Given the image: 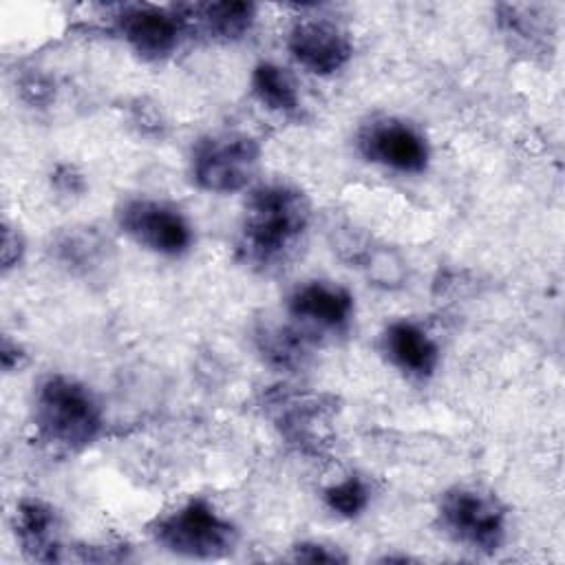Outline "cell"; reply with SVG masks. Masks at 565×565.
I'll use <instances>...</instances> for the list:
<instances>
[{
    "mask_svg": "<svg viewBox=\"0 0 565 565\" xmlns=\"http://www.w3.org/2000/svg\"><path fill=\"white\" fill-rule=\"evenodd\" d=\"M24 256V238L22 234L11 227L9 223H4L2 227V269H11L15 267Z\"/></svg>",
    "mask_w": 565,
    "mask_h": 565,
    "instance_id": "obj_21",
    "label": "cell"
},
{
    "mask_svg": "<svg viewBox=\"0 0 565 565\" xmlns=\"http://www.w3.org/2000/svg\"><path fill=\"white\" fill-rule=\"evenodd\" d=\"M287 311L309 335L342 333L353 320L355 302L351 291L338 282L307 280L289 294Z\"/></svg>",
    "mask_w": 565,
    "mask_h": 565,
    "instance_id": "obj_10",
    "label": "cell"
},
{
    "mask_svg": "<svg viewBox=\"0 0 565 565\" xmlns=\"http://www.w3.org/2000/svg\"><path fill=\"white\" fill-rule=\"evenodd\" d=\"M53 185L64 194H79L84 192V177L77 172L75 166L62 163L53 172Z\"/></svg>",
    "mask_w": 565,
    "mask_h": 565,
    "instance_id": "obj_22",
    "label": "cell"
},
{
    "mask_svg": "<svg viewBox=\"0 0 565 565\" xmlns=\"http://www.w3.org/2000/svg\"><path fill=\"white\" fill-rule=\"evenodd\" d=\"M287 49L305 71L320 77L342 71L353 55L349 33L329 20L296 22L287 33Z\"/></svg>",
    "mask_w": 565,
    "mask_h": 565,
    "instance_id": "obj_11",
    "label": "cell"
},
{
    "mask_svg": "<svg viewBox=\"0 0 565 565\" xmlns=\"http://www.w3.org/2000/svg\"><path fill=\"white\" fill-rule=\"evenodd\" d=\"M322 499H324V505L333 514H338L342 519H355V516H360L369 508V503H371V488H369V483L362 477L349 475L342 481L329 486L324 490Z\"/></svg>",
    "mask_w": 565,
    "mask_h": 565,
    "instance_id": "obj_19",
    "label": "cell"
},
{
    "mask_svg": "<svg viewBox=\"0 0 565 565\" xmlns=\"http://www.w3.org/2000/svg\"><path fill=\"white\" fill-rule=\"evenodd\" d=\"M269 411L280 437L305 452H320L329 437L335 402L316 393H276Z\"/></svg>",
    "mask_w": 565,
    "mask_h": 565,
    "instance_id": "obj_9",
    "label": "cell"
},
{
    "mask_svg": "<svg viewBox=\"0 0 565 565\" xmlns=\"http://www.w3.org/2000/svg\"><path fill=\"white\" fill-rule=\"evenodd\" d=\"M15 536L24 550V554L33 561L53 563L62 561V545L57 536V514L42 499H20L13 516Z\"/></svg>",
    "mask_w": 565,
    "mask_h": 565,
    "instance_id": "obj_13",
    "label": "cell"
},
{
    "mask_svg": "<svg viewBox=\"0 0 565 565\" xmlns=\"http://www.w3.org/2000/svg\"><path fill=\"white\" fill-rule=\"evenodd\" d=\"M31 419L38 439L62 452H79L104 433L99 399L86 384L64 373H49L35 384Z\"/></svg>",
    "mask_w": 565,
    "mask_h": 565,
    "instance_id": "obj_2",
    "label": "cell"
},
{
    "mask_svg": "<svg viewBox=\"0 0 565 565\" xmlns=\"http://www.w3.org/2000/svg\"><path fill=\"white\" fill-rule=\"evenodd\" d=\"M382 353L386 360L413 380L430 377L439 366L437 342L411 320H393L382 331Z\"/></svg>",
    "mask_w": 565,
    "mask_h": 565,
    "instance_id": "obj_12",
    "label": "cell"
},
{
    "mask_svg": "<svg viewBox=\"0 0 565 565\" xmlns=\"http://www.w3.org/2000/svg\"><path fill=\"white\" fill-rule=\"evenodd\" d=\"M311 223L309 196L282 181L263 183L245 199L236 258L256 271L285 267L302 245Z\"/></svg>",
    "mask_w": 565,
    "mask_h": 565,
    "instance_id": "obj_1",
    "label": "cell"
},
{
    "mask_svg": "<svg viewBox=\"0 0 565 565\" xmlns=\"http://www.w3.org/2000/svg\"><path fill=\"white\" fill-rule=\"evenodd\" d=\"M117 225L139 247L168 258L188 254L194 243L185 214L166 201L148 196L124 201L117 210Z\"/></svg>",
    "mask_w": 565,
    "mask_h": 565,
    "instance_id": "obj_6",
    "label": "cell"
},
{
    "mask_svg": "<svg viewBox=\"0 0 565 565\" xmlns=\"http://www.w3.org/2000/svg\"><path fill=\"white\" fill-rule=\"evenodd\" d=\"M249 82H252V93L263 108L278 113L282 117L300 115L302 104H300L296 82L282 66L274 62H260L254 66Z\"/></svg>",
    "mask_w": 565,
    "mask_h": 565,
    "instance_id": "obj_16",
    "label": "cell"
},
{
    "mask_svg": "<svg viewBox=\"0 0 565 565\" xmlns=\"http://www.w3.org/2000/svg\"><path fill=\"white\" fill-rule=\"evenodd\" d=\"M256 351L276 371H300L311 355V335L294 324L263 322L254 331Z\"/></svg>",
    "mask_w": 565,
    "mask_h": 565,
    "instance_id": "obj_15",
    "label": "cell"
},
{
    "mask_svg": "<svg viewBox=\"0 0 565 565\" xmlns=\"http://www.w3.org/2000/svg\"><path fill=\"white\" fill-rule=\"evenodd\" d=\"M148 534L168 554L192 561L225 558L238 545V527L203 497H190L157 514Z\"/></svg>",
    "mask_w": 565,
    "mask_h": 565,
    "instance_id": "obj_3",
    "label": "cell"
},
{
    "mask_svg": "<svg viewBox=\"0 0 565 565\" xmlns=\"http://www.w3.org/2000/svg\"><path fill=\"white\" fill-rule=\"evenodd\" d=\"M0 360H2V369H4L7 373H13V371H18V369L26 362V353H24V349H22L18 342H11V340L4 335Z\"/></svg>",
    "mask_w": 565,
    "mask_h": 565,
    "instance_id": "obj_23",
    "label": "cell"
},
{
    "mask_svg": "<svg viewBox=\"0 0 565 565\" xmlns=\"http://www.w3.org/2000/svg\"><path fill=\"white\" fill-rule=\"evenodd\" d=\"M360 154L399 174H422L430 163V146L422 130L395 117H377L358 132Z\"/></svg>",
    "mask_w": 565,
    "mask_h": 565,
    "instance_id": "obj_7",
    "label": "cell"
},
{
    "mask_svg": "<svg viewBox=\"0 0 565 565\" xmlns=\"http://www.w3.org/2000/svg\"><path fill=\"white\" fill-rule=\"evenodd\" d=\"M541 7L532 4H499V26L505 38L514 40V44L523 46L525 51H550V20L539 13Z\"/></svg>",
    "mask_w": 565,
    "mask_h": 565,
    "instance_id": "obj_17",
    "label": "cell"
},
{
    "mask_svg": "<svg viewBox=\"0 0 565 565\" xmlns=\"http://www.w3.org/2000/svg\"><path fill=\"white\" fill-rule=\"evenodd\" d=\"M260 143L245 132H214L192 146L190 174L196 188L212 194L245 190L258 172Z\"/></svg>",
    "mask_w": 565,
    "mask_h": 565,
    "instance_id": "obj_5",
    "label": "cell"
},
{
    "mask_svg": "<svg viewBox=\"0 0 565 565\" xmlns=\"http://www.w3.org/2000/svg\"><path fill=\"white\" fill-rule=\"evenodd\" d=\"M437 523L457 545L479 554H494L508 539V508L483 488L455 486L439 497Z\"/></svg>",
    "mask_w": 565,
    "mask_h": 565,
    "instance_id": "obj_4",
    "label": "cell"
},
{
    "mask_svg": "<svg viewBox=\"0 0 565 565\" xmlns=\"http://www.w3.org/2000/svg\"><path fill=\"white\" fill-rule=\"evenodd\" d=\"M108 247H110L108 241L97 232H93L90 227L71 230L57 236L55 256L68 269L90 276L108 263Z\"/></svg>",
    "mask_w": 565,
    "mask_h": 565,
    "instance_id": "obj_18",
    "label": "cell"
},
{
    "mask_svg": "<svg viewBox=\"0 0 565 565\" xmlns=\"http://www.w3.org/2000/svg\"><path fill=\"white\" fill-rule=\"evenodd\" d=\"M294 563H347V556L342 552H338L335 547L322 545V543H313V541H302L298 545L291 547V556Z\"/></svg>",
    "mask_w": 565,
    "mask_h": 565,
    "instance_id": "obj_20",
    "label": "cell"
},
{
    "mask_svg": "<svg viewBox=\"0 0 565 565\" xmlns=\"http://www.w3.org/2000/svg\"><path fill=\"white\" fill-rule=\"evenodd\" d=\"M188 24H196L221 42L243 40L256 22V4L245 0H218L203 4H179Z\"/></svg>",
    "mask_w": 565,
    "mask_h": 565,
    "instance_id": "obj_14",
    "label": "cell"
},
{
    "mask_svg": "<svg viewBox=\"0 0 565 565\" xmlns=\"http://www.w3.org/2000/svg\"><path fill=\"white\" fill-rule=\"evenodd\" d=\"M115 29L139 57L159 62L177 51L190 24L181 7L124 4L115 15Z\"/></svg>",
    "mask_w": 565,
    "mask_h": 565,
    "instance_id": "obj_8",
    "label": "cell"
}]
</instances>
